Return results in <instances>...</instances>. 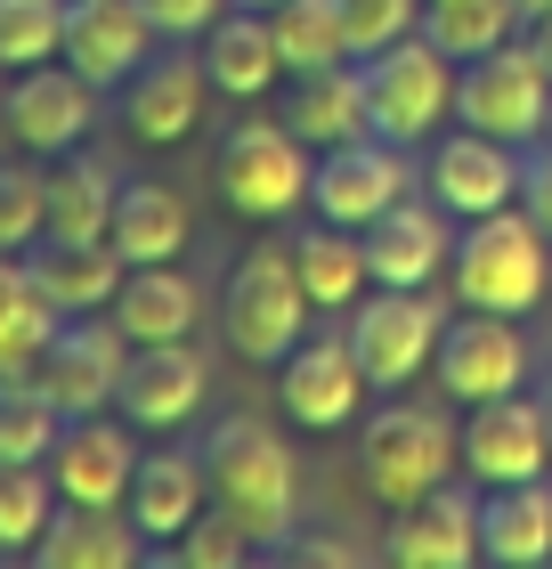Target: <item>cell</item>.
Instances as JSON below:
<instances>
[{
    "label": "cell",
    "instance_id": "obj_29",
    "mask_svg": "<svg viewBox=\"0 0 552 569\" xmlns=\"http://www.w3.org/2000/svg\"><path fill=\"white\" fill-rule=\"evenodd\" d=\"M480 553L504 561V569L552 561V488H544V480L488 488V505H480Z\"/></svg>",
    "mask_w": 552,
    "mask_h": 569
},
{
    "label": "cell",
    "instance_id": "obj_20",
    "mask_svg": "<svg viewBox=\"0 0 552 569\" xmlns=\"http://www.w3.org/2000/svg\"><path fill=\"white\" fill-rule=\"evenodd\" d=\"M382 553L399 569H463L471 553H480V497H463V488L439 480L414 505H390Z\"/></svg>",
    "mask_w": 552,
    "mask_h": 569
},
{
    "label": "cell",
    "instance_id": "obj_9",
    "mask_svg": "<svg viewBox=\"0 0 552 569\" xmlns=\"http://www.w3.org/2000/svg\"><path fill=\"white\" fill-rule=\"evenodd\" d=\"M407 188H414L407 147L358 131V139H341V147H318V171H309V212L333 220V228H365V220H382Z\"/></svg>",
    "mask_w": 552,
    "mask_h": 569
},
{
    "label": "cell",
    "instance_id": "obj_22",
    "mask_svg": "<svg viewBox=\"0 0 552 569\" xmlns=\"http://www.w3.org/2000/svg\"><path fill=\"white\" fill-rule=\"evenodd\" d=\"M203 505H212L203 456H179V448H154V456H139V472H130V497H122L130 529H139L154 553H171L179 537H188V521H195Z\"/></svg>",
    "mask_w": 552,
    "mask_h": 569
},
{
    "label": "cell",
    "instance_id": "obj_27",
    "mask_svg": "<svg viewBox=\"0 0 552 569\" xmlns=\"http://www.w3.org/2000/svg\"><path fill=\"white\" fill-rule=\"evenodd\" d=\"M107 318L130 342H188L195 318H203V293H195V277H179V261H147V269L122 277Z\"/></svg>",
    "mask_w": 552,
    "mask_h": 569
},
{
    "label": "cell",
    "instance_id": "obj_34",
    "mask_svg": "<svg viewBox=\"0 0 552 569\" xmlns=\"http://www.w3.org/2000/svg\"><path fill=\"white\" fill-rule=\"evenodd\" d=\"M512 24H520L512 0H423V33H431L455 66H463V58H488V49H504Z\"/></svg>",
    "mask_w": 552,
    "mask_h": 569
},
{
    "label": "cell",
    "instance_id": "obj_32",
    "mask_svg": "<svg viewBox=\"0 0 552 569\" xmlns=\"http://www.w3.org/2000/svg\"><path fill=\"white\" fill-rule=\"evenodd\" d=\"M114 203H122V171L73 147L66 171H49V237H107Z\"/></svg>",
    "mask_w": 552,
    "mask_h": 569
},
{
    "label": "cell",
    "instance_id": "obj_30",
    "mask_svg": "<svg viewBox=\"0 0 552 569\" xmlns=\"http://www.w3.org/2000/svg\"><path fill=\"white\" fill-rule=\"evenodd\" d=\"M49 333H58V309L41 301L33 269H24V252H0V382L33 375Z\"/></svg>",
    "mask_w": 552,
    "mask_h": 569
},
{
    "label": "cell",
    "instance_id": "obj_36",
    "mask_svg": "<svg viewBox=\"0 0 552 569\" xmlns=\"http://www.w3.org/2000/svg\"><path fill=\"white\" fill-rule=\"evenodd\" d=\"M49 521H58L49 463H0V553H33Z\"/></svg>",
    "mask_w": 552,
    "mask_h": 569
},
{
    "label": "cell",
    "instance_id": "obj_37",
    "mask_svg": "<svg viewBox=\"0 0 552 569\" xmlns=\"http://www.w3.org/2000/svg\"><path fill=\"white\" fill-rule=\"evenodd\" d=\"M66 49V0H0V66H49Z\"/></svg>",
    "mask_w": 552,
    "mask_h": 569
},
{
    "label": "cell",
    "instance_id": "obj_31",
    "mask_svg": "<svg viewBox=\"0 0 552 569\" xmlns=\"http://www.w3.org/2000/svg\"><path fill=\"white\" fill-rule=\"evenodd\" d=\"M293 269H301L309 309H350V301L365 293V284H374L358 228H333V220H318V228H309V237L293 244Z\"/></svg>",
    "mask_w": 552,
    "mask_h": 569
},
{
    "label": "cell",
    "instance_id": "obj_6",
    "mask_svg": "<svg viewBox=\"0 0 552 569\" xmlns=\"http://www.w3.org/2000/svg\"><path fill=\"white\" fill-rule=\"evenodd\" d=\"M455 122L504 139V147H544L552 122V66L536 58V41H504L488 58L455 66Z\"/></svg>",
    "mask_w": 552,
    "mask_h": 569
},
{
    "label": "cell",
    "instance_id": "obj_47",
    "mask_svg": "<svg viewBox=\"0 0 552 569\" xmlns=\"http://www.w3.org/2000/svg\"><path fill=\"white\" fill-rule=\"evenodd\" d=\"M544 407H552V391H544Z\"/></svg>",
    "mask_w": 552,
    "mask_h": 569
},
{
    "label": "cell",
    "instance_id": "obj_13",
    "mask_svg": "<svg viewBox=\"0 0 552 569\" xmlns=\"http://www.w3.org/2000/svg\"><path fill=\"white\" fill-rule=\"evenodd\" d=\"M365 367H358V350H350V333H325V342H301L277 358V399H284V423H301V431H350L365 416Z\"/></svg>",
    "mask_w": 552,
    "mask_h": 569
},
{
    "label": "cell",
    "instance_id": "obj_4",
    "mask_svg": "<svg viewBox=\"0 0 552 569\" xmlns=\"http://www.w3.org/2000/svg\"><path fill=\"white\" fill-rule=\"evenodd\" d=\"M309 318H318V309H309L301 269H293L284 244H252L220 284V333H228L235 358H252V367H277V358L309 333Z\"/></svg>",
    "mask_w": 552,
    "mask_h": 569
},
{
    "label": "cell",
    "instance_id": "obj_28",
    "mask_svg": "<svg viewBox=\"0 0 552 569\" xmlns=\"http://www.w3.org/2000/svg\"><path fill=\"white\" fill-rule=\"evenodd\" d=\"M195 237V220H188V196L163 188V179H122V203H114V228H107V244L122 252L130 269H147V261H179Z\"/></svg>",
    "mask_w": 552,
    "mask_h": 569
},
{
    "label": "cell",
    "instance_id": "obj_17",
    "mask_svg": "<svg viewBox=\"0 0 552 569\" xmlns=\"http://www.w3.org/2000/svg\"><path fill=\"white\" fill-rule=\"evenodd\" d=\"M203 391H212V375H203V358L188 342H130L114 407H122L130 431H179V423L203 416Z\"/></svg>",
    "mask_w": 552,
    "mask_h": 569
},
{
    "label": "cell",
    "instance_id": "obj_44",
    "mask_svg": "<svg viewBox=\"0 0 552 569\" xmlns=\"http://www.w3.org/2000/svg\"><path fill=\"white\" fill-rule=\"evenodd\" d=\"M520 9V24H536V17H552V0H512Z\"/></svg>",
    "mask_w": 552,
    "mask_h": 569
},
{
    "label": "cell",
    "instance_id": "obj_12",
    "mask_svg": "<svg viewBox=\"0 0 552 569\" xmlns=\"http://www.w3.org/2000/svg\"><path fill=\"white\" fill-rule=\"evenodd\" d=\"M463 472L480 488H512V480H544L552 472V407L529 391L480 399L463 423Z\"/></svg>",
    "mask_w": 552,
    "mask_h": 569
},
{
    "label": "cell",
    "instance_id": "obj_24",
    "mask_svg": "<svg viewBox=\"0 0 552 569\" xmlns=\"http://www.w3.org/2000/svg\"><path fill=\"white\" fill-rule=\"evenodd\" d=\"M203 49V73H212V90L220 98H235V107H252V98H269L277 90V73H284V58H277V33H269V9H220V24L195 41Z\"/></svg>",
    "mask_w": 552,
    "mask_h": 569
},
{
    "label": "cell",
    "instance_id": "obj_46",
    "mask_svg": "<svg viewBox=\"0 0 552 569\" xmlns=\"http://www.w3.org/2000/svg\"><path fill=\"white\" fill-rule=\"evenodd\" d=\"M544 139H552V122H544Z\"/></svg>",
    "mask_w": 552,
    "mask_h": 569
},
{
    "label": "cell",
    "instance_id": "obj_21",
    "mask_svg": "<svg viewBox=\"0 0 552 569\" xmlns=\"http://www.w3.org/2000/svg\"><path fill=\"white\" fill-rule=\"evenodd\" d=\"M130 472H139V448L130 431L107 416H73L49 448V480H58L66 505H122L130 497Z\"/></svg>",
    "mask_w": 552,
    "mask_h": 569
},
{
    "label": "cell",
    "instance_id": "obj_35",
    "mask_svg": "<svg viewBox=\"0 0 552 569\" xmlns=\"http://www.w3.org/2000/svg\"><path fill=\"white\" fill-rule=\"evenodd\" d=\"M58 431H66V416H58V399H49L33 375L0 382V463H49Z\"/></svg>",
    "mask_w": 552,
    "mask_h": 569
},
{
    "label": "cell",
    "instance_id": "obj_41",
    "mask_svg": "<svg viewBox=\"0 0 552 569\" xmlns=\"http://www.w3.org/2000/svg\"><path fill=\"white\" fill-rule=\"evenodd\" d=\"M147 9V24H154V41H203L220 24V9L228 0H139Z\"/></svg>",
    "mask_w": 552,
    "mask_h": 569
},
{
    "label": "cell",
    "instance_id": "obj_19",
    "mask_svg": "<svg viewBox=\"0 0 552 569\" xmlns=\"http://www.w3.org/2000/svg\"><path fill=\"white\" fill-rule=\"evenodd\" d=\"M58 58L90 90H122L154 58V24H147L139 0H66V49Z\"/></svg>",
    "mask_w": 552,
    "mask_h": 569
},
{
    "label": "cell",
    "instance_id": "obj_10",
    "mask_svg": "<svg viewBox=\"0 0 552 569\" xmlns=\"http://www.w3.org/2000/svg\"><path fill=\"white\" fill-rule=\"evenodd\" d=\"M122 367H130V333L107 318V309H90V318H58V333H49L33 382L58 399V416L73 423V416H98V407H114Z\"/></svg>",
    "mask_w": 552,
    "mask_h": 569
},
{
    "label": "cell",
    "instance_id": "obj_2",
    "mask_svg": "<svg viewBox=\"0 0 552 569\" xmlns=\"http://www.w3.org/2000/svg\"><path fill=\"white\" fill-rule=\"evenodd\" d=\"M446 284H455V309H495V318H529V309L552 293V237L504 203V212L463 220L455 261H446Z\"/></svg>",
    "mask_w": 552,
    "mask_h": 569
},
{
    "label": "cell",
    "instance_id": "obj_39",
    "mask_svg": "<svg viewBox=\"0 0 552 569\" xmlns=\"http://www.w3.org/2000/svg\"><path fill=\"white\" fill-rule=\"evenodd\" d=\"M171 553L188 561V569H244V561L260 553V537H252L244 521H235L228 505H203L195 521H188V537H179Z\"/></svg>",
    "mask_w": 552,
    "mask_h": 569
},
{
    "label": "cell",
    "instance_id": "obj_14",
    "mask_svg": "<svg viewBox=\"0 0 552 569\" xmlns=\"http://www.w3.org/2000/svg\"><path fill=\"white\" fill-rule=\"evenodd\" d=\"M365 244V269H374V284H407V293H423V284L446 277V261H455V228H446V203L439 196H399L382 220L358 228Z\"/></svg>",
    "mask_w": 552,
    "mask_h": 569
},
{
    "label": "cell",
    "instance_id": "obj_16",
    "mask_svg": "<svg viewBox=\"0 0 552 569\" xmlns=\"http://www.w3.org/2000/svg\"><path fill=\"white\" fill-rule=\"evenodd\" d=\"M423 188L446 203V220H480V212H504L520 203V154L488 131H439L431 139V163H423Z\"/></svg>",
    "mask_w": 552,
    "mask_h": 569
},
{
    "label": "cell",
    "instance_id": "obj_3",
    "mask_svg": "<svg viewBox=\"0 0 552 569\" xmlns=\"http://www.w3.org/2000/svg\"><path fill=\"white\" fill-rule=\"evenodd\" d=\"M365 73V131L390 139V147H431L446 131V114H455V58L414 24L407 41L374 49V58H358Z\"/></svg>",
    "mask_w": 552,
    "mask_h": 569
},
{
    "label": "cell",
    "instance_id": "obj_25",
    "mask_svg": "<svg viewBox=\"0 0 552 569\" xmlns=\"http://www.w3.org/2000/svg\"><path fill=\"white\" fill-rule=\"evenodd\" d=\"M139 553H154V546L130 529L122 505H66V497H58V521L33 546L41 569H130Z\"/></svg>",
    "mask_w": 552,
    "mask_h": 569
},
{
    "label": "cell",
    "instance_id": "obj_5",
    "mask_svg": "<svg viewBox=\"0 0 552 569\" xmlns=\"http://www.w3.org/2000/svg\"><path fill=\"white\" fill-rule=\"evenodd\" d=\"M463 463V431L423 399H390L358 423V472L382 505H414L423 488H439Z\"/></svg>",
    "mask_w": 552,
    "mask_h": 569
},
{
    "label": "cell",
    "instance_id": "obj_15",
    "mask_svg": "<svg viewBox=\"0 0 552 569\" xmlns=\"http://www.w3.org/2000/svg\"><path fill=\"white\" fill-rule=\"evenodd\" d=\"M0 114H9V139L24 154H73L98 122V90L66 58H49V66H24L9 82V107Z\"/></svg>",
    "mask_w": 552,
    "mask_h": 569
},
{
    "label": "cell",
    "instance_id": "obj_23",
    "mask_svg": "<svg viewBox=\"0 0 552 569\" xmlns=\"http://www.w3.org/2000/svg\"><path fill=\"white\" fill-rule=\"evenodd\" d=\"M24 269H33L41 301L58 309V318H90V309H114L130 261L107 244V237H41L24 252Z\"/></svg>",
    "mask_w": 552,
    "mask_h": 569
},
{
    "label": "cell",
    "instance_id": "obj_8",
    "mask_svg": "<svg viewBox=\"0 0 552 569\" xmlns=\"http://www.w3.org/2000/svg\"><path fill=\"white\" fill-rule=\"evenodd\" d=\"M439 333H446V301L407 293V284H365V293L350 301V350L374 391H407L414 375H431L439 358Z\"/></svg>",
    "mask_w": 552,
    "mask_h": 569
},
{
    "label": "cell",
    "instance_id": "obj_26",
    "mask_svg": "<svg viewBox=\"0 0 552 569\" xmlns=\"http://www.w3.org/2000/svg\"><path fill=\"white\" fill-rule=\"evenodd\" d=\"M284 131H293L301 147H341V139H358V131H365V73H358V58L293 73V90H284Z\"/></svg>",
    "mask_w": 552,
    "mask_h": 569
},
{
    "label": "cell",
    "instance_id": "obj_33",
    "mask_svg": "<svg viewBox=\"0 0 552 569\" xmlns=\"http://www.w3.org/2000/svg\"><path fill=\"white\" fill-rule=\"evenodd\" d=\"M269 33H277L284 73H309V66H341V58H350L341 0H277V9H269Z\"/></svg>",
    "mask_w": 552,
    "mask_h": 569
},
{
    "label": "cell",
    "instance_id": "obj_38",
    "mask_svg": "<svg viewBox=\"0 0 552 569\" xmlns=\"http://www.w3.org/2000/svg\"><path fill=\"white\" fill-rule=\"evenodd\" d=\"M41 237H49V179L0 163V252H33Z\"/></svg>",
    "mask_w": 552,
    "mask_h": 569
},
{
    "label": "cell",
    "instance_id": "obj_1",
    "mask_svg": "<svg viewBox=\"0 0 552 569\" xmlns=\"http://www.w3.org/2000/svg\"><path fill=\"white\" fill-rule=\"evenodd\" d=\"M203 480H212V505H228L260 546H284L301 512V463L284 448L277 423L260 416H220L203 431Z\"/></svg>",
    "mask_w": 552,
    "mask_h": 569
},
{
    "label": "cell",
    "instance_id": "obj_11",
    "mask_svg": "<svg viewBox=\"0 0 552 569\" xmlns=\"http://www.w3.org/2000/svg\"><path fill=\"white\" fill-rule=\"evenodd\" d=\"M431 375H439V391L455 407L529 391V342H520V318H495V309H463V318H446Z\"/></svg>",
    "mask_w": 552,
    "mask_h": 569
},
{
    "label": "cell",
    "instance_id": "obj_7",
    "mask_svg": "<svg viewBox=\"0 0 552 569\" xmlns=\"http://www.w3.org/2000/svg\"><path fill=\"white\" fill-rule=\"evenodd\" d=\"M309 171H318V147H301L284 122L269 114H244L235 131L220 139V203L228 212H244V220H284V212H301L309 203Z\"/></svg>",
    "mask_w": 552,
    "mask_h": 569
},
{
    "label": "cell",
    "instance_id": "obj_18",
    "mask_svg": "<svg viewBox=\"0 0 552 569\" xmlns=\"http://www.w3.org/2000/svg\"><path fill=\"white\" fill-rule=\"evenodd\" d=\"M203 98H212V73H203V49H154V58L122 82V131L139 147H179L203 122Z\"/></svg>",
    "mask_w": 552,
    "mask_h": 569
},
{
    "label": "cell",
    "instance_id": "obj_43",
    "mask_svg": "<svg viewBox=\"0 0 552 569\" xmlns=\"http://www.w3.org/2000/svg\"><path fill=\"white\" fill-rule=\"evenodd\" d=\"M529 41H536V58L552 66V17H536V24H529Z\"/></svg>",
    "mask_w": 552,
    "mask_h": 569
},
{
    "label": "cell",
    "instance_id": "obj_42",
    "mask_svg": "<svg viewBox=\"0 0 552 569\" xmlns=\"http://www.w3.org/2000/svg\"><path fill=\"white\" fill-rule=\"evenodd\" d=\"M520 212H529L544 237H552V139H544L536 163H520Z\"/></svg>",
    "mask_w": 552,
    "mask_h": 569
},
{
    "label": "cell",
    "instance_id": "obj_40",
    "mask_svg": "<svg viewBox=\"0 0 552 569\" xmlns=\"http://www.w3.org/2000/svg\"><path fill=\"white\" fill-rule=\"evenodd\" d=\"M341 24H350V58H374L423 24V0H341Z\"/></svg>",
    "mask_w": 552,
    "mask_h": 569
},
{
    "label": "cell",
    "instance_id": "obj_45",
    "mask_svg": "<svg viewBox=\"0 0 552 569\" xmlns=\"http://www.w3.org/2000/svg\"><path fill=\"white\" fill-rule=\"evenodd\" d=\"M235 9H277V0H235Z\"/></svg>",
    "mask_w": 552,
    "mask_h": 569
}]
</instances>
